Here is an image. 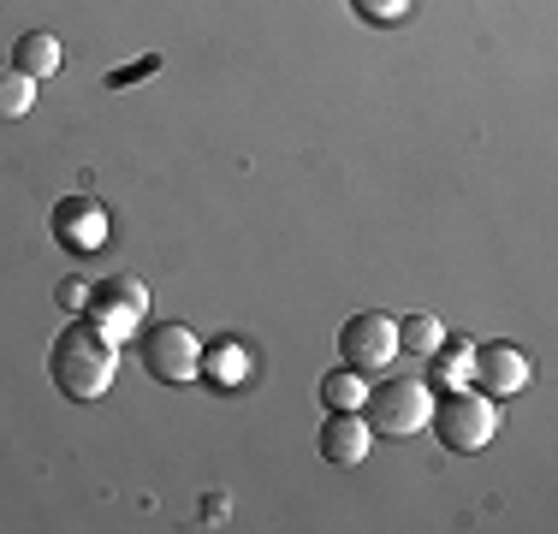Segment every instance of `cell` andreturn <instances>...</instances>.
<instances>
[{"instance_id":"obj_5","label":"cell","mask_w":558,"mask_h":534,"mask_svg":"<svg viewBox=\"0 0 558 534\" xmlns=\"http://www.w3.org/2000/svg\"><path fill=\"white\" fill-rule=\"evenodd\" d=\"M339 356H344V368H356V374H387L392 356H398V320L380 315V310L351 315L339 327Z\"/></svg>"},{"instance_id":"obj_3","label":"cell","mask_w":558,"mask_h":534,"mask_svg":"<svg viewBox=\"0 0 558 534\" xmlns=\"http://www.w3.org/2000/svg\"><path fill=\"white\" fill-rule=\"evenodd\" d=\"M434 434H440L446 451H458V458H470V451H482L487 439L499 434V416H494V398L475 392V386H458L451 398L434 404Z\"/></svg>"},{"instance_id":"obj_15","label":"cell","mask_w":558,"mask_h":534,"mask_svg":"<svg viewBox=\"0 0 558 534\" xmlns=\"http://www.w3.org/2000/svg\"><path fill=\"white\" fill-rule=\"evenodd\" d=\"M351 12L363 24H398L410 12V0H351Z\"/></svg>"},{"instance_id":"obj_14","label":"cell","mask_w":558,"mask_h":534,"mask_svg":"<svg viewBox=\"0 0 558 534\" xmlns=\"http://www.w3.org/2000/svg\"><path fill=\"white\" fill-rule=\"evenodd\" d=\"M440 339H446V327H440L434 315H410V320H398V351L428 356V351H440Z\"/></svg>"},{"instance_id":"obj_10","label":"cell","mask_w":558,"mask_h":534,"mask_svg":"<svg viewBox=\"0 0 558 534\" xmlns=\"http://www.w3.org/2000/svg\"><path fill=\"white\" fill-rule=\"evenodd\" d=\"M12 65H19L31 84H48V77L60 72V43L48 31H31V36H19V48H12Z\"/></svg>"},{"instance_id":"obj_6","label":"cell","mask_w":558,"mask_h":534,"mask_svg":"<svg viewBox=\"0 0 558 534\" xmlns=\"http://www.w3.org/2000/svg\"><path fill=\"white\" fill-rule=\"evenodd\" d=\"M143 310H149V286L143 279H131V274H119L108 279V286H96L89 291V320H96L108 339H137L143 332Z\"/></svg>"},{"instance_id":"obj_7","label":"cell","mask_w":558,"mask_h":534,"mask_svg":"<svg viewBox=\"0 0 558 534\" xmlns=\"http://www.w3.org/2000/svg\"><path fill=\"white\" fill-rule=\"evenodd\" d=\"M535 380L529 356L517 344H470V386L487 398H505V392H523Z\"/></svg>"},{"instance_id":"obj_8","label":"cell","mask_w":558,"mask_h":534,"mask_svg":"<svg viewBox=\"0 0 558 534\" xmlns=\"http://www.w3.org/2000/svg\"><path fill=\"white\" fill-rule=\"evenodd\" d=\"M54 238L72 256H96L108 244V214H101L96 196H65V203H54Z\"/></svg>"},{"instance_id":"obj_13","label":"cell","mask_w":558,"mask_h":534,"mask_svg":"<svg viewBox=\"0 0 558 534\" xmlns=\"http://www.w3.org/2000/svg\"><path fill=\"white\" fill-rule=\"evenodd\" d=\"M363 392H368V386H363V374H356V368H333L322 380V404L327 410H363Z\"/></svg>"},{"instance_id":"obj_2","label":"cell","mask_w":558,"mask_h":534,"mask_svg":"<svg viewBox=\"0 0 558 534\" xmlns=\"http://www.w3.org/2000/svg\"><path fill=\"white\" fill-rule=\"evenodd\" d=\"M434 416V386L428 380H380V386H368L363 392V422L368 427H380V434H392V439H410V434H422Z\"/></svg>"},{"instance_id":"obj_1","label":"cell","mask_w":558,"mask_h":534,"mask_svg":"<svg viewBox=\"0 0 558 534\" xmlns=\"http://www.w3.org/2000/svg\"><path fill=\"white\" fill-rule=\"evenodd\" d=\"M119 374V339L96 327V320H72L54 344H48V380L60 386L72 404H96Z\"/></svg>"},{"instance_id":"obj_12","label":"cell","mask_w":558,"mask_h":534,"mask_svg":"<svg viewBox=\"0 0 558 534\" xmlns=\"http://www.w3.org/2000/svg\"><path fill=\"white\" fill-rule=\"evenodd\" d=\"M31 101H36V84L12 60H0V119H24Z\"/></svg>"},{"instance_id":"obj_9","label":"cell","mask_w":558,"mask_h":534,"mask_svg":"<svg viewBox=\"0 0 558 534\" xmlns=\"http://www.w3.org/2000/svg\"><path fill=\"white\" fill-rule=\"evenodd\" d=\"M368 439H375V427L363 422V410H327V422H322V458L327 463L356 470L368 458Z\"/></svg>"},{"instance_id":"obj_11","label":"cell","mask_w":558,"mask_h":534,"mask_svg":"<svg viewBox=\"0 0 558 534\" xmlns=\"http://www.w3.org/2000/svg\"><path fill=\"white\" fill-rule=\"evenodd\" d=\"M428 386H470V339H440V351H428Z\"/></svg>"},{"instance_id":"obj_17","label":"cell","mask_w":558,"mask_h":534,"mask_svg":"<svg viewBox=\"0 0 558 534\" xmlns=\"http://www.w3.org/2000/svg\"><path fill=\"white\" fill-rule=\"evenodd\" d=\"M60 303H65L72 315H77V310H89V279H77V274H72V279H60Z\"/></svg>"},{"instance_id":"obj_4","label":"cell","mask_w":558,"mask_h":534,"mask_svg":"<svg viewBox=\"0 0 558 534\" xmlns=\"http://www.w3.org/2000/svg\"><path fill=\"white\" fill-rule=\"evenodd\" d=\"M137 356L149 368V380L161 386H191L196 368H203V344H196V332L184 320H161V327L137 332Z\"/></svg>"},{"instance_id":"obj_16","label":"cell","mask_w":558,"mask_h":534,"mask_svg":"<svg viewBox=\"0 0 558 534\" xmlns=\"http://www.w3.org/2000/svg\"><path fill=\"white\" fill-rule=\"evenodd\" d=\"M244 351H238V344H220V351H215V374H220V386H238V380H244Z\"/></svg>"}]
</instances>
